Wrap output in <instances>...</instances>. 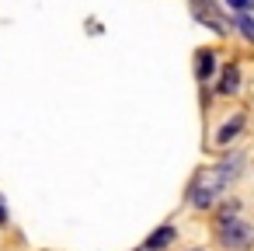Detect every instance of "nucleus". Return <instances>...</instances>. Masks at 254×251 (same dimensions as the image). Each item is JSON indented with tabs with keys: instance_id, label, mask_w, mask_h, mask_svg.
I'll list each match as a JSON object with an SVG mask.
<instances>
[{
	"instance_id": "10",
	"label": "nucleus",
	"mask_w": 254,
	"mask_h": 251,
	"mask_svg": "<svg viewBox=\"0 0 254 251\" xmlns=\"http://www.w3.org/2000/svg\"><path fill=\"white\" fill-rule=\"evenodd\" d=\"M0 227H7V209H4V199H0Z\"/></svg>"
},
{
	"instance_id": "8",
	"label": "nucleus",
	"mask_w": 254,
	"mask_h": 251,
	"mask_svg": "<svg viewBox=\"0 0 254 251\" xmlns=\"http://www.w3.org/2000/svg\"><path fill=\"white\" fill-rule=\"evenodd\" d=\"M237 28H240V35L247 39V42H254V18L251 14H237V21H233Z\"/></svg>"
},
{
	"instance_id": "4",
	"label": "nucleus",
	"mask_w": 254,
	"mask_h": 251,
	"mask_svg": "<svg viewBox=\"0 0 254 251\" xmlns=\"http://www.w3.org/2000/svg\"><path fill=\"white\" fill-rule=\"evenodd\" d=\"M174 237H178L174 227H160V230H153V234L146 237V244H143L139 251H164L167 244H174Z\"/></svg>"
},
{
	"instance_id": "2",
	"label": "nucleus",
	"mask_w": 254,
	"mask_h": 251,
	"mask_svg": "<svg viewBox=\"0 0 254 251\" xmlns=\"http://www.w3.org/2000/svg\"><path fill=\"white\" fill-rule=\"evenodd\" d=\"M219 244L226 251H247L254 244V227L237 220V216H223L219 220Z\"/></svg>"
},
{
	"instance_id": "1",
	"label": "nucleus",
	"mask_w": 254,
	"mask_h": 251,
	"mask_svg": "<svg viewBox=\"0 0 254 251\" xmlns=\"http://www.w3.org/2000/svg\"><path fill=\"white\" fill-rule=\"evenodd\" d=\"M240 164H244V157H240V154H233L230 161H223V164H216V167L198 171V174H195V181H191V188H188V202H191L195 209H209V206L223 195V188L240 174Z\"/></svg>"
},
{
	"instance_id": "7",
	"label": "nucleus",
	"mask_w": 254,
	"mask_h": 251,
	"mask_svg": "<svg viewBox=\"0 0 254 251\" xmlns=\"http://www.w3.org/2000/svg\"><path fill=\"white\" fill-rule=\"evenodd\" d=\"M240 129H244V115H237L233 122H226V126H223V129L216 133V143H230V140H233V136H237Z\"/></svg>"
},
{
	"instance_id": "3",
	"label": "nucleus",
	"mask_w": 254,
	"mask_h": 251,
	"mask_svg": "<svg viewBox=\"0 0 254 251\" xmlns=\"http://www.w3.org/2000/svg\"><path fill=\"white\" fill-rule=\"evenodd\" d=\"M191 14H195L202 25H209L212 32H219V35H226V32H230V25L223 21L219 7H216V0H191Z\"/></svg>"
},
{
	"instance_id": "5",
	"label": "nucleus",
	"mask_w": 254,
	"mask_h": 251,
	"mask_svg": "<svg viewBox=\"0 0 254 251\" xmlns=\"http://www.w3.org/2000/svg\"><path fill=\"white\" fill-rule=\"evenodd\" d=\"M216 70V53L212 49H198V60H195V77L198 81H209Z\"/></svg>"
},
{
	"instance_id": "9",
	"label": "nucleus",
	"mask_w": 254,
	"mask_h": 251,
	"mask_svg": "<svg viewBox=\"0 0 254 251\" xmlns=\"http://www.w3.org/2000/svg\"><path fill=\"white\" fill-rule=\"evenodd\" d=\"M223 4H226L230 11H237V14H247V11L254 7V0H223Z\"/></svg>"
},
{
	"instance_id": "6",
	"label": "nucleus",
	"mask_w": 254,
	"mask_h": 251,
	"mask_svg": "<svg viewBox=\"0 0 254 251\" xmlns=\"http://www.w3.org/2000/svg\"><path fill=\"white\" fill-rule=\"evenodd\" d=\"M237 87H240V70L226 67L223 77H219V94H237Z\"/></svg>"
}]
</instances>
